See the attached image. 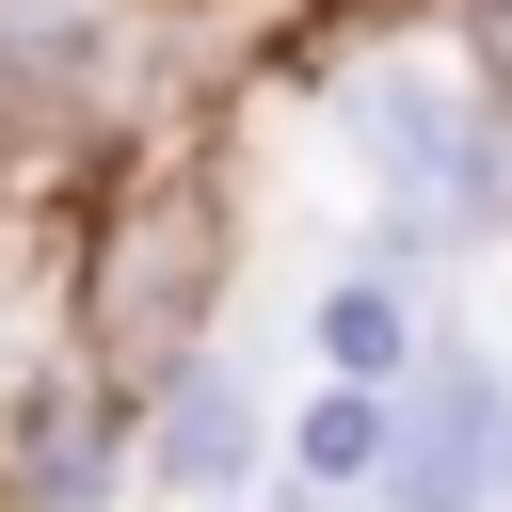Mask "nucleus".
Returning a JSON list of instances; mask_svg holds the SVG:
<instances>
[{
  "label": "nucleus",
  "instance_id": "1",
  "mask_svg": "<svg viewBox=\"0 0 512 512\" xmlns=\"http://www.w3.org/2000/svg\"><path fill=\"white\" fill-rule=\"evenodd\" d=\"M224 272H240V192L208 144H144L64 208V352L128 400H160L192 352H224Z\"/></svg>",
  "mask_w": 512,
  "mask_h": 512
},
{
  "label": "nucleus",
  "instance_id": "2",
  "mask_svg": "<svg viewBox=\"0 0 512 512\" xmlns=\"http://www.w3.org/2000/svg\"><path fill=\"white\" fill-rule=\"evenodd\" d=\"M128 496H144V400L48 352L0 400V512H128Z\"/></svg>",
  "mask_w": 512,
  "mask_h": 512
},
{
  "label": "nucleus",
  "instance_id": "3",
  "mask_svg": "<svg viewBox=\"0 0 512 512\" xmlns=\"http://www.w3.org/2000/svg\"><path fill=\"white\" fill-rule=\"evenodd\" d=\"M272 464H288V416H272V384H256L240 336L192 352V368L144 400V496H176V512H256Z\"/></svg>",
  "mask_w": 512,
  "mask_h": 512
},
{
  "label": "nucleus",
  "instance_id": "4",
  "mask_svg": "<svg viewBox=\"0 0 512 512\" xmlns=\"http://www.w3.org/2000/svg\"><path fill=\"white\" fill-rule=\"evenodd\" d=\"M496 432H512V368L448 320L400 384V448H384V496L368 512H496Z\"/></svg>",
  "mask_w": 512,
  "mask_h": 512
},
{
  "label": "nucleus",
  "instance_id": "5",
  "mask_svg": "<svg viewBox=\"0 0 512 512\" xmlns=\"http://www.w3.org/2000/svg\"><path fill=\"white\" fill-rule=\"evenodd\" d=\"M432 336H448V320H432L416 288H384V272H320V288H304V352H320V384H416Z\"/></svg>",
  "mask_w": 512,
  "mask_h": 512
},
{
  "label": "nucleus",
  "instance_id": "6",
  "mask_svg": "<svg viewBox=\"0 0 512 512\" xmlns=\"http://www.w3.org/2000/svg\"><path fill=\"white\" fill-rule=\"evenodd\" d=\"M384 448H400V384H304L288 400V496H336V512H368L384 496Z\"/></svg>",
  "mask_w": 512,
  "mask_h": 512
}]
</instances>
